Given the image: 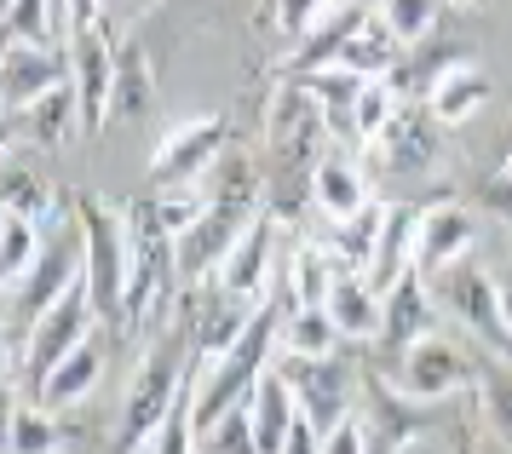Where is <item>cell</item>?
Listing matches in <instances>:
<instances>
[{
  "label": "cell",
  "mask_w": 512,
  "mask_h": 454,
  "mask_svg": "<svg viewBox=\"0 0 512 454\" xmlns=\"http://www.w3.org/2000/svg\"><path fill=\"white\" fill-rule=\"evenodd\" d=\"M472 242H478V219L466 213L461 202H432L420 207V225H415V271L426 282H438L449 265L472 259Z\"/></svg>",
  "instance_id": "obj_11"
},
{
  "label": "cell",
  "mask_w": 512,
  "mask_h": 454,
  "mask_svg": "<svg viewBox=\"0 0 512 454\" xmlns=\"http://www.w3.org/2000/svg\"><path fill=\"white\" fill-rule=\"evenodd\" d=\"M104 6H110V12H121V18H139V12H150V6H156V0H104Z\"/></svg>",
  "instance_id": "obj_39"
},
{
  "label": "cell",
  "mask_w": 512,
  "mask_h": 454,
  "mask_svg": "<svg viewBox=\"0 0 512 454\" xmlns=\"http://www.w3.org/2000/svg\"><path fill=\"white\" fill-rule=\"evenodd\" d=\"M415 225H420V207H386L374 259H369V271H363V282H369L380 299L392 294L403 276H415Z\"/></svg>",
  "instance_id": "obj_16"
},
{
  "label": "cell",
  "mask_w": 512,
  "mask_h": 454,
  "mask_svg": "<svg viewBox=\"0 0 512 454\" xmlns=\"http://www.w3.org/2000/svg\"><path fill=\"white\" fill-rule=\"evenodd\" d=\"M81 276H87V236H81V219L58 213V219L47 225V248H41V259H35V271H29L18 288H6V345H12L6 363L24 357L29 328L47 317Z\"/></svg>",
  "instance_id": "obj_2"
},
{
  "label": "cell",
  "mask_w": 512,
  "mask_h": 454,
  "mask_svg": "<svg viewBox=\"0 0 512 454\" xmlns=\"http://www.w3.org/2000/svg\"><path fill=\"white\" fill-rule=\"evenodd\" d=\"M392 386L409 403H443V397H455L461 386H478V368H472V357L449 334H426L409 351H397Z\"/></svg>",
  "instance_id": "obj_7"
},
{
  "label": "cell",
  "mask_w": 512,
  "mask_h": 454,
  "mask_svg": "<svg viewBox=\"0 0 512 454\" xmlns=\"http://www.w3.org/2000/svg\"><path fill=\"white\" fill-rule=\"evenodd\" d=\"M461 454H466V449H461Z\"/></svg>",
  "instance_id": "obj_42"
},
{
  "label": "cell",
  "mask_w": 512,
  "mask_h": 454,
  "mask_svg": "<svg viewBox=\"0 0 512 454\" xmlns=\"http://www.w3.org/2000/svg\"><path fill=\"white\" fill-rule=\"evenodd\" d=\"M202 184H208V202L219 207V213H231V219H259V173L242 150H225V161H219Z\"/></svg>",
  "instance_id": "obj_24"
},
{
  "label": "cell",
  "mask_w": 512,
  "mask_h": 454,
  "mask_svg": "<svg viewBox=\"0 0 512 454\" xmlns=\"http://www.w3.org/2000/svg\"><path fill=\"white\" fill-rule=\"evenodd\" d=\"M478 202H484L489 213L512 230V179H507V173H489V179L478 184Z\"/></svg>",
  "instance_id": "obj_37"
},
{
  "label": "cell",
  "mask_w": 512,
  "mask_h": 454,
  "mask_svg": "<svg viewBox=\"0 0 512 454\" xmlns=\"http://www.w3.org/2000/svg\"><path fill=\"white\" fill-rule=\"evenodd\" d=\"M277 213H259L254 225L242 230V242L231 248V259L219 265L213 288L219 294L242 299V305H265V288H271V236H277Z\"/></svg>",
  "instance_id": "obj_13"
},
{
  "label": "cell",
  "mask_w": 512,
  "mask_h": 454,
  "mask_svg": "<svg viewBox=\"0 0 512 454\" xmlns=\"http://www.w3.org/2000/svg\"><path fill=\"white\" fill-rule=\"evenodd\" d=\"M64 12H70V41H75V35L98 29V12H104V0H64Z\"/></svg>",
  "instance_id": "obj_38"
},
{
  "label": "cell",
  "mask_w": 512,
  "mask_h": 454,
  "mask_svg": "<svg viewBox=\"0 0 512 454\" xmlns=\"http://www.w3.org/2000/svg\"><path fill=\"white\" fill-rule=\"evenodd\" d=\"M81 236H87V288L104 322H121L127 311V282H133V230H127V207H110L104 196H81L75 202Z\"/></svg>",
  "instance_id": "obj_3"
},
{
  "label": "cell",
  "mask_w": 512,
  "mask_h": 454,
  "mask_svg": "<svg viewBox=\"0 0 512 454\" xmlns=\"http://www.w3.org/2000/svg\"><path fill=\"white\" fill-rule=\"evenodd\" d=\"M64 52H70V87H75V98H81V127H87V133H104V121L116 115V64H121V52L110 46L104 29L75 35Z\"/></svg>",
  "instance_id": "obj_10"
},
{
  "label": "cell",
  "mask_w": 512,
  "mask_h": 454,
  "mask_svg": "<svg viewBox=\"0 0 512 454\" xmlns=\"http://www.w3.org/2000/svg\"><path fill=\"white\" fill-rule=\"evenodd\" d=\"M489 92H495L489 87V75L461 58L455 69H443L438 75V87L426 92V115H432L438 127H466V121L489 104Z\"/></svg>",
  "instance_id": "obj_20"
},
{
  "label": "cell",
  "mask_w": 512,
  "mask_h": 454,
  "mask_svg": "<svg viewBox=\"0 0 512 454\" xmlns=\"http://www.w3.org/2000/svg\"><path fill=\"white\" fill-rule=\"evenodd\" d=\"M6 454H58V420L41 403H18L6 426Z\"/></svg>",
  "instance_id": "obj_31"
},
{
  "label": "cell",
  "mask_w": 512,
  "mask_h": 454,
  "mask_svg": "<svg viewBox=\"0 0 512 454\" xmlns=\"http://www.w3.org/2000/svg\"><path fill=\"white\" fill-rule=\"evenodd\" d=\"M305 81V92H311V98H317V110L328 115V127H340V133H346L351 127V110H357V98H363V87H369V81H363V75H351V69H311V75H300Z\"/></svg>",
  "instance_id": "obj_27"
},
{
  "label": "cell",
  "mask_w": 512,
  "mask_h": 454,
  "mask_svg": "<svg viewBox=\"0 0 512 454\" xmlns=\"http://www.w3.org/2000/svg\"><path fill=\"white\" fill-rule=\"evenodd\" d=\"M334 64L351 69V75H363V81H386V75L403 69V46H397V35L369 12V18L346 35V46H340V58H334ZM334 64H328V69H334Z\"/></svg>",
  "instance_id": "obj_21"
},
{
  "label": "cell",
  "mask_w": 512,
  "mask_h": 454,
  "mask_svg": "<svg viewBox=\"0 0 512 454\" xmlns=\"http://www.w3.org/2000/svg\"><path fill=\"white\" fill-rule=\"evenodd\" d=\"M374 18L397 35L403 52L426 46V35L443 23V0H374Z\"/></svg>",
  "instance_id": "obj_29"
},
{
  "label": "cell",
  "mask_w": 512,
  "mask_h": 454,
  "mask_svg": "<svg viewBox=\"0 0 512 454\" xmlns=\"http://www.w3.org/2000/svg\"><path fill=\"white\" fill-rule=\"evenodd\" d=\"M340 328H334V317L328 311H288L277 328V351L282 357H311V363H328L334 351H340Z\"/></svg>",
  "instance_id": "obj_26"
},
{
  "label": "cell",
  "mask_w": 512,
  "mask_h": 454,
  "mask_svg": "<svg viewBox=\"0 0 512 454\" xmlns=\"http://www.w3.org/2000/svg\"><path fill=\"white\" fill-rule=\"evenodd\" d=\"M98 305H93V288H87V276H81V282H75L70 294L58 299V305H52L47 317L35 322V328H29V340H24V357H18V363H12V380H18V374H29V380H35V391H41V380H47L52 368L64 363V357H70V351H81V345L93 340V328H98Z\"/></svg>",
  "instance_id": "obj_6"
},
{
  "label": "cell",
  "mask_w": 512,
  "mask_h": 454,
  "mask_svg": "<svg viewBox=\"0 0 512 454\" xmlns=\"http://www.w3.org/2000/svg\"><path fill=\"white\" fill-rule=\"evenodd\" d=\"M426 334H438V299H432V282L415 271L386 294V334L380 340H392L397 351H409Z\"/></svg>",
  "instance_id": "obj_19"
},
{
  "label": "cell",
  "mask_w": 512,
  "mask_h": 454,
  "mask_svg": "<svg viewBox=\"0 0 512 454\" xmlns=\"http://www.w3.org/2000/svg\"><path fill=\"white\" fill-rule=\"evenodd\" d=\"M70 81V52L58 46H29V41H6L0 46V87H6V115L41 104L47 92H58Z\"/></svg>",
  "instance_id": "obj_12"
},
{
  "label": "cell",
  "mask_w": 512,
  "mask_h": 454,
  "mask_svg": "<svg viewBox=\"0 0 512 454\" xmlns=\"http://www.w3.org/2000/svg\"><path fill=\"white\" fill-rule=\"evenodd\" d=\"M190 368H196V340H190V322L179 328H162L150 351L139 357L133 380H127V397H121V420H116V449L133 454L144 443H156V432L167 426V414L185 391Z\"/></svg>",
  "instance_id": "obj_1"
},
{
  "label": "cell",
  "mask_w": 512,
  "mask_h": 454,
  "mask_svg": "<svg viewBox=\"0 0 512 454\" xmlns=\"http://www.w3.org/2000/svg\"><path fill=\"white\" fill-rule=\"evenodd\" d=\"M0 29H6V41L58 46L70 41V12H64V0H6Z\"/></svg>",
  "instance_id": "obj_25"
},
{
  "label": "cell",
  "mask_w": 512,
  "mask_h": 454,
  "mask_svg": "<svg viewBox=\"0 0 512 454\" xmlns=\"http://www.w3.org/2000/svg\"><path fill=\"white\" fill-rule=\"evenodd\" d=\"M478 397H484L489 426H495L501 437H512V363L478 368Z\"/></svg>",
  "instance_id": "obj_34"
},
{
  "label": "cell",
  "mask_w": 512,
  "mask_h": 454,
  "mask_svg": "<svg viewBox=\"0 0 512 454\" xmlns=\"http://www.w3.org/2000/svg\"><path fill=\"white\" fill-rule=\"evenodd\" d=\"M432 127H438L432 115L403 110L392 127H386V133L374 138L369 150L386 161V167H397V173H409V179H415V173H426V167L443 156V144H438V133H432Z\"/></svg>",
  "instance_id": "obj_18"
},
{
  "label": "cell",
  "mask_w": 512,
  "mask_h": 454,
  "mask_svg": "<svg viewBox=\"0 0 512 454\" xmlns=\"http://www.w3.org/2000/svg\"><path fill=\"white\" fill-rule=\"evenodd\" d=\"M150 207H156V225H162L173 242H179V236H190V230L213 213L208 184H167V190H156V196H150Z\"/></svg>",
  "instance_id": "obj_30"
},
{
  "label": "cell",
  "mask_w": 512,
  "mask_h": 454,
  "mask_svg": "<svg viewBox=\"0 0 512 454\" xmlns=\"http://www.w3.org/2000/svg\"><path fill=\"white\" fill-rule=\"evenodd\" d=\"M127 230H133V282H127L121 328H150L156 311L167 305V294L179 288V248H173V236L156 225V207L150 202L127 207Z\"/></svg>",
  "instance_id": "obj_4"
},
{
  "label": "cell",
  "mask_w": 512,
  "mask_h": 454,
  "mask_svg": "<svg viewBox=\"0 0 512 454\" xmlns=\"http://www.w3.org/2000/svg\"><path fill=\"white\" fill-rule=\"evenodd\" d=\"M323 454H374V437H369V426L351 414V420H340L334 432L323 437Z\"/></svg>",
  "instance_id": "obj_36"
},
{
  "label": "cell",
  "mask_w": 512,
  "mask_h": 454,
  "mask_svg": "<svg viewBox=\"0 0 512 454\" xmlns=\"http://www.w3.org/2000/svg\"><path fill=\"white\" fill-rule=\"evenodd\" d=\"M6 127H12V150L18 144H41V150H64V144H75V133H87L81 127V98H75V87L64 81L58 92H47L41 104H29V110H12L6 115Z\"/></svg>",
  "instance_id": "obj_14"
},
{
  "label": "cell",
  "mask_w": 512,
  "mask_h": 454,
  "mask_svg": "<svg viewBox=\"0 0 512 454\" xmlns=\"http://www.w3.org/2000/svg\"><path fill=\"white\" fill-rule=\"evenodd\" d=\"M323 311L334 317V328H340L346 340H380V334H386V299L374 294L363 276H340Z\"/></svg>",
  "instance_id": "obj_22"
},
{
  "label": "cell",
  "mask_w": 512,
  "mask_h": 454,
  "mask_svg": "<svg viewBox=\"0 0 512 454\" xmlns=\"http://www.w3.org/2000/svg\"><path fill=\"white\" fill-rule=\"evenodd\" d=\"M248 414H254V437H259V454H282L288 437L300 426V403H294V386L282 368H265L259 374L254 397H248Z\"/></svg>",
  "instance_id": "obj_17"
},
{
  "label": "cell",
  "mask_w": 512,
  "mask_h": 454,
  "mask_svg": "<svg viewBox=\"0 0 512 454\" xmlns=\"http://www.w3.org/2000/svg\"><path fill=\"white\" fill-rule=\"evenodd\" d=\"M0 213H18V219H35V225H52L58 219V196H52L47 179H29V173H6V190H0Z\"/></svg>",
  "instance_id": "obj_32"
},
{
  "label": "cell",
  "mask_w": 512,
  "mask_h": 454,
  "mask_svg": "<svg viewBox=\"0 0 512 454\" xmlns=\"http://www.w3.org/2000/svg\"><path fill=\"white\" fill-rule=\"evenodd\" d=\"M202 454H259V437H254V414H248V403H242V409H231L208 437H202Z\"/></svg>",
  "instance_id": "obj_35"
},
{
  "label": "cell",
  "mask_w": 512,
  "mask_h": 454,
  "mask_svg": "<svg viewBox=\"0 0 512 454\" xmlns=\"http://www.w3.org/2000/svg\"><path fill=\"white\" fill-rule=\"evenodd\" d=\"M150 110V64L139 46H127L116 64V115H144Z\"/></svg>",
  "instance_id": "obj_33"
},
{
  "label": "cell",
  "mask_w": 512,
  "mask_h": 454,
  "mask_svg": "<svg viewBox=\"0 0 512 454\" xmlns=\"http://www.w3.org/2000/svg\"><path fill=\"white\" fill-rule=\"evenodd\" d=\"M501 173H507V179H512V144H507V156H501Z\"/></svg>",
  "instance_id": "obj_41"
},
{
  "label": "cell",
  "mask_w": 512,
  "mask_h": 454,
  "mask_svg": "<svg viewBox=\"0 0 512 454\" xmlns=\"http://www.w3.org/2000/svg\"><path fill=\"white\" fill-rule=\"evenodd\" d=\"M98 374H104V351H98V340H87L81 351H70V357H64V363L41 380L35 403H41V409H52V414L70 409V403H81V397L98 386Z\"/></svg>",
  "instance_id": "obj_23"
},
{
  "label": "cell",
  "mask_w": 512,
  "mask_h": 454,
  "mask_svg": "<svg viewBox=\"0 0 512 454\" xmlns=\"http://www.w3.org/2000/svg\"><path fill=\"white\" fill-rule=\"evenodd\" d=\"M311 207L323 213L328 225H346L357 213H369L374 196H369V179H363V167L346 156V150H328L317 161V179H311Z\"/></svg>",
  "instance_id": "obj_15"
},
{
  "label": "cell",
  "mask_w": 512,
  "mask_h": 454,
  "mask_svg": "<svg viewBox=\"0 0 512 454\" xmlns=\"http://www.w3.org/2000/svg\"><path fill=\"white\" fill-rule=\"evenodd\" d=\"M432 299H438V311H449L478 345H489L495 357L512 363V322H507V305H501V282H495L478 259L449 265V271L432 282Z\"/></svg>",
  "instance_id": "obj_5"
},
{
  "label": "cell",
  "mask_w": 512,
  "mask_h": 454,
  "mask_svg": "<svg viewBox=\"0 0 512 454\" xmlns=\"http://www.w3.org/2000/svg\"><path fill=\"white\" fill-rule=\"evenodd\" d=\"M495 282H501V305H507V322H512V271H501Z\"/></svg>",
  "instance_id": "obj_40"
},
{
  "label": "cell",
  "mask_w": 512,
  "mask_h": 454,
  "mask_svg": "<svg viewBox=\"0 0 512 454\" xmlns=\"http://www.w3.org/2000/svg\"><path fill=\"white\" fill-rule=\"evenodd\" d=\"M41 248H47V225L18 219V213H0V265H6V288H18V282L35 271Z\"/></svg>",
  "instance_id": "obj_28"
},
{
  "label": "cell",
  "mask_w": 512,
  "mask_h": 454,
  "mask_svg": "<svg viewBox=\"0 0 512 454\" xmlns=\"http://www.w3.org/2000/svg\"><path fill=\"white\" fill-rule=\"evenodd\" d=\"M225 115H196V121H173L156 144V156H150V179L156 190L167 184H202L225 161Z\"/></svg>",
  "instance_id": "obj_8"
},
{
  "label": "cell",
  "mask_w": 512,
  "mask_h": 454,
  "mask_svg": "<svg viewBox=\"0 0 512 454\" xmlns=\"http://www.w3.org/2000/svg\"><path fill=\"white\" fill-rule=\"evenodd\" d=\"M282 374L294 386V403H300V420L317 437H328L340 420H351V374L340 357L328 363H311V357H282Z\"/></svg>",
  "instance_id": "obj_9"
}]
</instances>
